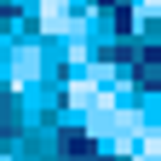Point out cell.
Returning <instances> with one entry per match:
<instances>
[{"label":"cell","instance_id":"6da1fadb","mask_svg":"<svg viewBox=\"0 0 161 161\" xmlns=\"http://www.w3.org/2000/svg\"><path fill=\"white\" fill-rule=\"evenodd\" d=\"M132 64H138V80L144 86H161V52H138Z\"/></svg>","mask_w":161,"mask_h":161}]
</instances>
